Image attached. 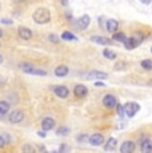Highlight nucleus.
Here are the masks:
<instances>
[{
  "instance_id": "nucleus-1",
  "label": "nucleus",
  "mask_w": 152,
  "mask_h": 153,
  "mask_svg": "<svg viewBox=\"0 0 152 153\" xmlns=\"http://www.w3.org/2000/svg\"><path fill=\"white\" fill-rule=\"evenodd\" d=\"M32 19H34V22L36 24H47V23L51 22V13H49V11L47 8L40 7L34 12Z\"/></svg>"
},
{
  "instance_id": "nucleus-2",
  "label": "nucleus",
  "mask_w": 152,
  "mask_h": 153,
  "mask_svg": "<svg viewBox=\"0 0 152 153\" xmlns=\"http://www.w3.org/2000/svg\"><path fill=\"white\" fill-rule=\"evenodd\" d=\"M89 23H91V17H89L88 15H83L81 17H79V19L75 20L74 25H75V27L77 28V29H80V31H84V29L88 28Z\"/></svg>"
},
{
  "instance_id": "nucleus-3",
  "label": "nucleus",
  "mask_w": 152,
  "mask_h": 153,
  "mask_svg": "<svg viewBox=\"0 0 152 153\" xmlns=\"http://www.w3.org/2000/svg\"><path fill=\"white\" fill-rule=\"evenodd\" d=\"M124 109H125V114H127L128 117H133L137 112L140 111V105L137 104V102H125L124 105Z\"/></svg>"
},
{
  "instance_id": "nucleus-4",
  "label": "nucleus",
  "mask_w": 152,
  "mask_h": 153,
  "mask_svg": "<svg viewBox=\"0 0 152 153\" xmlns=\"http://www.w3.org/2000/svg\"><path fill=\"white\" fill-rule=\"evenodd\" d=\"M8 120L12 124H19V123H22L24 120V113H23V111H19V109L12 111L8 114Z\"/></svg>"
},
{
  "instance_id": "nucleus-5",
  "label": "nucleus",
  "mask_w": 152,
  "mask_h": 153,
  "mask_svg": "<svg viewBox=\"0 0 152 153\" xmlns=\"http://www.w3.org/2000/svg\"><path fill=\"white\" fill-rule=\"evenodd\" d=\"M107 77H108V73L100 72V71H91L86 76L87 80H106Z\"/></svg>"
},
{
  "instance_id": "nucleus-6",
  "label": "nucleus",
  "mask_w": 152,
  "mask_h": 153,
  "mask_svg": "<svg viewBox=\"0 0 152 153\" xmlns=\"http://www.w3.org/2000/svg\"><path fill=\"white\" fill-rule=\"evenodd\" d=\"M54 93L60 99H67L69 95V89L66 87V85H56V87L52 88Z\"/></svg>"
},
{
  "instance_id": "nucleus-7",
  "label": "nucleus",
  "mask_w": 152,
  "mask_h": 153,
  "mask_svg": "<svg viewBox=\"0 0 152 153\" xmlns=\"http://www.w3.org/2000/svg\"><path fill=\"white\" fill-rule=\"evenodd\" d=\"M87 93H88V88H87L86 85H83V84H77V85H75V88H74V95H75L77 99H83V97H86Z\"/></svg>"
},
{
  "instance_id": "nucleus-8",
  "label": "nucleus",
  "mask_w": 152,
  "mask_h": 153,
  "mask_svg": "<svg viewBox=\"0 0 152 153\" xmlns=\"http://www.w3.org/2000/svg\"><path fill=\"white\" fill-rule=\"evenodd\" d=\"M88 143L91 144L92 146H100L104 144V137H103V134H100V133H93L89 136Z\"/></svg>"
},
{
  "instance_id": "nucleus-9",
  "label": "nucleus",
  "mask_w": 152,
  "mask_h": 153,
  "mask_svg": "<svg viewBox=\"0 0 152 153\" xmlns=\"http://www.w3.org/2000/svg\"><path fill=\"white\" fill-rule=\"evenodd\" d=\"M103 104L106 108H115L116 105H118V99L115 97L113 95H106L103 97Z\"/></svg>"
},
{
  "instance_id": "nucleus-10",
  "label": "nucleus",
  "mask_w": 152,
  "mask_h": 153,
  "mask_svg": "<svg viewBox=\"0 0 152 153\" xmlns=\"http://www.w3.org/2000/svg\"><path fill=\"white\" fill-rule=\"evenodd\" d=\"M89 40L95 44H100V45H112V40L107 39V37H104V36H99V35H93V36H91Z\"/></svg>"
},
{
  "instance_id": "nucleus-11",
  "label": "nucleus",
  "mask_w": 152,
  "mask_h": 153,
  "mask_svg": "<svg viewBox=\"0 0 152 153\" xmlns=\"http://www.w3.org/2000/svg\"><path fill=\"white\" fill-rule=\"evenodd\" d=\"M17 35H19V37L23 40H30L32 37V31L27 27H19V29H17Z\"/></svg>"
},
{
  "instance_id": "nucleus-12",
  "label": "nucleus",
  "mask_w": 152,
  "mask_h": 153,
  "mask_svg": "<svg viewBox=\"0 0 152 153\" xmlns=\"http://www.w3.org/2000/svg\"><path fill=\"white\" fill-rule=\"evenodd\" d=\"M135 148H136V145L133 141H124L120 146V152L121 153H132L135 151Z\"/></svg>"
},
{
  "instance_id": "nucleus-13",
  "label": "nucleus",
  "mask_w": 152,
  "mask_h": 153,
  "mask_svg": "<svg viewBox=\"0 0 152 153\" xmlns=\"http://www.w3.org/2000/svg\"><path fill=\"white\" fill-rule=\"evenodd\" d=\"M106 28L108 32H111V33H115L116 31H118L119 28V22L115 19H108L107 23H106Z\"/></svg>"
},
{
  "instance_id": "nucleus-14",
  "label": "nucleus",
  "mask_w": 152,
  "mask_h": 153,
  "mask_svg": "<svg viewBox=\"0 0 152 153\" xmlns=\"http://www.w3.org/2000/svg\"><path fill=\"white\" fill-rule=\"evenodd\" d=\"M55 128V120L52 117H45L42 120V129L44 131H51Z\"/></svg>"
},
{
  "instance_id": "nucleus-15",
  "label": "nucleus",
  "mask_w": 152,
  "mask_h": 153,
  "mask_svg": "<svg viewBox=\"0 0 152 153\" xmlns=\"http://www.w3.org/2000/svg\"><path fill=\"white\" fill-rule=\"evenodd\" d=\"M118 146V140L115 137H111L107 140V143H104V151H115Z\"/></svg>"
},
{
  "instance_id": "nucleus-16",
  "label": "nucleus",
  "mask_w": 152,
  "mask_h": 153,
  "mask_svg": "<svg viewBox=\"0 0 152 153\" xmlns=\"http://www.w3.org/2000/svg\"><path fill=\"white\" fill-rule=\"evenodd\" d=\"M69 72L68 67L67 65H59L55 68V75L57 76V77H64V76H67Z\"/></svg>"
},
{
  "instance_id": "nucleus-17",
  "label": "nucleus",
  "mask_w": 152,
  "mask_h": 153,
  "mask_svg": "<svg viewBox=\"0 0 152 153\" xmlns=\"http://www.w3.org/2000/svg\"><path fill=\"white\" fill-rule=\"evenodd\" d=\"M140 149H142V152H144V153L152 152V141L148 140V139L143 140L142 143H140Z\"/></svg>"
},
{
  "instance_id": "nucleus-18",
  "label": "nucleus",
  "mask_w": 152,
  "mask_h": 153,
  "mask_svg": "<svg viewBox=\"0 0 152 153\" xmlns=\"http://www.w3.org/2000/svg\"><path fill=\"white\" fill-rule=\"evenodd\" d=\"M25 73L28 75H36V76H45L47 72L44 69H40V68H35V67H31L30 69L25 71Z\"/></svg>"
},
{
  "instance_id": "nucleus-19",
  "label": "nucleus",
  "mask_w": 152,
  "mask_h": 153,
  "mask_svg": "<svg viewBox=\"0 0 152 153\" xmlns=\"http://www.w3.org/2000/svg\"><path fill=\"white\" fill-rule=\"evenodd\" d=\"M61 39L63 40H67V42H76L77 40V36H75L72 32H69V31H64L63 33H61Z\"/></svg>"
},
{
  "instance_id": "nucleus-20",
  "label": "nucleus",
  "mask_w": 152,
  "mask_h": 153,
  "mask_svg": "<svg viewBox=\"0 0 152 153\" xmlns=\"http://www.w3.org/2000/svg\"><path fill=\"white\" fill-rule=\"evenodd\" d=\"M132 40L135 42V44H136V47H139L140 44L143 43V40H144V36H143V33L142 32H135V33L132 35Z\"/></svg>"
},
{
  "instance_id": "nucleus-21",
  "label": "nucleus",
  "mask_w": 152,
  "mask_h": 153,
  "mask_svg": "<svg viewBox=\"0 0 152 153\" xmlns=\"http://www.w3.org/2000/svg\"><path fill=\"white\" fill-rule=\"evenodd\" d=\"M113 42H119V43H124L125 40H127V36H125V33H123V32H115L112 36Z\"/></svg>"
},
{
  "instance_id": "nucleus-22",
  "label": "nucleus",
  "mask_w": 152,
  "mask_h": 153,
  "mask_svg": "<svg viewBox=\"0 0 152 153\" xmlns=\"http://www.w3.org/2000/svg\"><path fill=\"white\" fill-rule=\"evenodd\" d=\"M10 111V104L7 101H0V116H4Z\"/></svg>"
},
{
  "instance_id": "nucleus-23",
  "label": "nucleus",
  "mask_w": 152,
  "mask_h": 153,
  "mask_svg": "<svg viewBox=\"0 0 152 153\" xmlns=\"http://www.w3.org/2000/svg\"><path fill=\"white\" fill-rule=\"evenodd\" d=\"M69 132H71V131H69L68 126H60V128L56 129V134H57V136H63V137L68 136Z\"/></svg>"
},
{
  "instance_id": "nucleus-24",
  "label": "nucleus",
  "mask_w": 152,
  "mask_h": 153,
  "mask_svg": "<svg viewBox=\"0 0 152 153\" xmlns=\"http://www.w3.org/2000/svg\"><path fill=\"white\" fill-rule=\"evenodd\" d=\"M124 47H125V49H128V51H131V49H133V48H136V44L135 42L132 40V37H127V40H125L124 43Z\"/></svg>"
},
{
  "instance_id": "nucleus-25",
  "label": "nucleus",
  "mask_w": 152,
  "mask_h": 153,
  "mask_svg": "<svg viewBox=\"0 0 152 153\" xmlns=\"http://www.w3.org/2000/svg\"><path fill=\"white\" fill-rule=\"evenodd\" d=\"M103 56L106 59H108V60H115L116 59V53L113 51H111V49H108V48H106L103 51Z\"/></svg>"
},
{
  "instance_id": "nucleus-26",
  "label": "nucleus",
  "mask_w": 152,
  "mask_h": 153,
  "mask_svg": "<svg viewBox=\"0 0 152 153\" xmlns=\"http://www.w3.org/2000/svg\"><path fill=\"white\" fill-rule=\"evenodd\" d=\"M140 65H142V68L145 69V71H152V60L145 59V60H143L142 63H140Z\"/></svg>"
},
{
  "instance_id": "nucleus-27",
  "label": "nucleus",
  "mask_w": 152,
  "mask_h": 153,
  "mask_svg": "<svg viewBox=\"0 0 152 153\" xmlns=\"http://www.w3.org/2000/svg\"><path fill=\"white\" fill-rule=\"evenodd\" d=\"M89 140V136L86 133H81V134H77V137H76V141H77L79 144H83V143H88Z\"/></svg>"
},
{
  "instance_id": "nucleus-28",
  "label": "nucleus",
  "mask_w": 152,
  "mask_h": 153,
  "mask_svg": "<svg viewBox=\"0 0 152 153\" xmlns=\"http://www.w3.org/2000/svg\"><path fill=\"white\" fill-rule=\"evenodd\" d=\"M116 111H118V114L120 117H123L125 114V109H124V105H121V104H118L116 105Z\"/></svg>"
},
{
  "instance_id": "nucleus-29",
  "label": "nucleus",
  "mask_w": 152,
  "mask_h": 153,
  "mask_svg": "<svg viewBox=\"0 0 152 153\" xmlns=\"http://www.w3.org/2000/svg\"><path fill=\"white\" fill-rule=\"evenodd\" d=\"M48 40H49L51 43H54V44H57V43H59V37H57L55 33H51V35H49V36H48Z\"/></svg>"
},
{
  "instance_id": "nucleus-30",
  "label": "nucleus",
  "mask_w": 152,
  "mask_h": 153,
  "mask_svg": "<svg viewBox=\"0 0 152 153\" xmlns=\"http://www.w3.org/2000/svg\"><path fill=\"white\" fill-rule=\"evenodd\" d=\"M125 67H127V64L121 61V63H118V64H116V65L113 67V69H115V71H120V69H124Z\"/></svg>"
},
{
  "instance_id": "nucleus-31",
  "label": "nucleus",
  "mask_w": 152,
  "mask_h": 153,
  "mask_svg": "<svg viewBox=\"0 0 152 153\" xmlns=\"http://www.w3.org/2000/svg\"><path fill=\"white\" fill-rule=\"evenodd\" d=\"M22 151H23V152H34L35 148H34L32 145H28V144H27V145H24V146L22 148Z\"/></svg>"
},
{
  "instance_id": "nucleus-32",
  "label": "nucleus",
  "mask_w": 152,
  "mask_h": 153,
  "mask_svg": "<svg viewBox=\"0 0 152 153\" xmlns=\"http://www.w3.org/2000/svg\"><path fill=\"white\" fill-rule=\"evenodd\" d=\"M66 17H67V20H68L71 24H74L75 23V19H74V16L71 15V12H66Z\"/></svg>"
},
{
  "instance_id": "nucleus-33",
  "label": "nucleus",
  "mask_w": 152,
  "mask_h": 153,
  "mask_svg": "<svg viewBox=\"0 0 152 153\" xmlns=\"http://www.w3.org/2000/svg\"><path fill=\"white\" fill-rule=\"evenodd\" d=\"M12 20L11 19H1V24H5V25H11L12 24Z\"/></svg>"
},
{
  "instance_id": "nucleus-34",
  "label": "nucleus",
  "mask_w": 152,
  "mask_h": 153,
  "mask_svg": "<svg viewBox=\"0 0 152 153\" xmlns=\"http://www.w3.org/2000/svg\"><path fill=\"white\" fill-rule=\"evenodd\" d=\"M5 144H7V141H5V139L3 136H0V149L3 148V146L5 145Z\"/></svg>"
},
{
  "instance_id": "nucleus-35",
  "label": "nucleus",
  "mask_w": 152,
  "mask_h": 153,
  "mask_svg": "<svg viewBox=\"0 0 152 153\" xmlns=\"http://www.w3.org/2000/svg\"><path fill=\"white\" fill-rule=\"evenodd\" d=\"M37 136L42 137V139H44V137H45V131H44V129H43V131H39V132H37Z\"/></svg>"
},
{
  "instance_id": "nucleus-36",
  "label": "nucleus",
  "mask_w": 152,
  "mask_h": 153,
  "mask_svg": "<svg viewBox=\"0 0 152 153\" xmlns=\"http://www.w3.org/2000/svg\"><path fill=\"white\" fill-rule=\"evenodd\" d=\"M95 85L96 87H106V84H104L103 81H95Z\"/></svg>"
},
{
  "instance_id": "nucleus-37",
  "label": "nucleus",
  "mask_w": 152,
  "mask_h": 153,
  "mask_svg": "<svg viewBox=\"0 0 152 153\" xmlns=\"http://www.w3.org/2000/svg\"><path fill=\"white\" fill-rule=\"evenodd\" d=\"M66 151H68V148H67L66 145H60V148H59V152H66Z\"/></svg>"
},
{
  "instance_id": "nucleus-38",
  "label": "nucleus",
  "mask_w": 152,
  "mask_h": 153,
  "mask_svg": "<svg viewBox=\"0 0 152 153\" xmlns=\"http://www.w3.org/2000/svg\"><path fill=\"white\" fill-rule=\"evenodd\" d=\"M68 1H69V0H60L61 5H64V7H67V5H68Z\"/></svg>"
},
{
  "instance_id": "nucleus-39",
  "label": "nucleus",
  "mask_w": 152,
  "mask_h": 153,
  "mask_svg": "<svg viewBox=\"0 0 152 153\" xmlns=\"http://www.w3.org/2000/svg\"><path fill=\"white\" fill-rule=\"evenodd\" d=\"M140 1H142L143 3V4H151V1H152V0H140Z\"/></svg>"
},
{
  "instance_id": "nucleus-40",
  "label": "nucleus",
  "mask_w": 152,
  "mask_h": 153,
  "mask_svg": "<svg viewBox=\"0 0 152 153\" xmlns=\"http://www.w3.org/2000/svg\"><path fill=\"white\" fill-rule=\"evenodd\" d=\"M37 149H39V151H43V152H45V148H44V146H43V145H39V146H37Z\"/></svg>"
},
{
  "instance_id": "nucleus-41",
  "label": "nucleus",
  "mask_w": 152,
  "mask_h": 153,
  "mask_svg": "<svg viewBox=\"0 0 152 153\" xmlns=\"http://www.w3.org/2000/svg\"><path fill=\"white\" fill-rule=\"evenodd\" d=\"M3 137H4V139H5V141H7V143H8V141H10V136H7V134H3Z\"/></svg>"
},
{
  "instance_id": "nucleus-42",
  "label": "nucleus",
  "mask_w": 152,
  "mask_h": 153,
  "mask_svg": "<svg viewBox=\"0 0 152 153\" xmlns=\"http://www.w3.org/2000/svg\"><path fill=\"white\" fill-rule=\"evenodd\" d=\"M0 37H3V29L0 28Z\"/></svg>"
},
{
  "instance_id": "nucleus-43",
  "label": "nucleus",
  "mask_w": 152,
  "mask_h": 153,
  "mask_svg": "<svg viewBox=\"0 0 152 153\" xmlns=\"http://www.w3.org/2000/svg\"><path fill=\"white\" fill-rule=\"evenodd\" d=\"M1 63H3V56L0 55V64H1Z\"/></svg>"
},
{
  "instance_id": "nucleus-44",
  "label": "nucleus",
  "mask_w": 152,
  "mask_h": 153,
  "mask_svg": "<svg viewBox=\"0 0 152 153\" xmlns=\"http://www.w3.org/2000/svg\"><path fill=\"white\" fill-rule=\"evenodd\" d=\"M151 53H152V47H151Z\"/></svg>"
}]
</instances>
